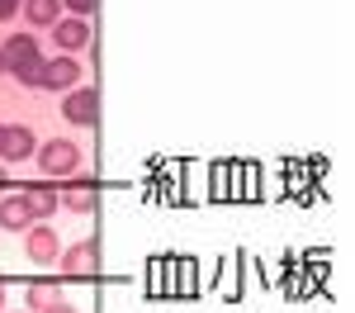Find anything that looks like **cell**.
<instances>
[{"label":"cell","instance_id":"obj_1","mask_svg":"<svg viewBox=\"0 0 355 313\" xmlns=\"http://www.w3.org/2000/svg\"><path fill=\"white\" fill-rule=\"evenodd\" d=\"M0 57H5V71L24 85H38V71H43V53H38V38L33 33H10L0 43Z\"/></svg>","mask_w":355,"mask_h":313},{"label":"cell","instance_id":"obj_2","mask_svg":"<svg viewBox=\"0 0 355 313\" xmlns=\"http://www.w3.org/2000/svg\"><path fill=\"white\" fill-rule=\"evenodd\" d=\"M38 167L48 171L53 180H76V171H81V147L71 138H53V142H43L38 152Z\"/></svg>","mask_w":355,"mask_h":313},{"label":"cell","instance_id":"obj_3","mask_svg":"<svg viewBox=\"0 0 355 313\" xmlns=\"http://www.w3.org/2000/svg\"><path fill=\"white\" fill-rule=\"evenodd\" d=\"M57 261H62V276H67V280H90V276L100 271V237H85L76 247L57 252Z\"/></svg>","mask_w":355,"mask_h":313},{"label":"cell","instance_id":"obj_4","mask_svg":"<svg viewBox=\"0 0 355 313\" xmlns=\"http://www.w3.org/2000/svg\"><path fill=\"white\" fill-rule=\"evenodd\" d=\"M24 252H28V261H38V266H53L57 252H62V237H57L48 223H28L24 228Z\"/></svg>","mask_w":355,"mask_h":313},{"label":"cell","instance_id":"obj_5","mask_svg":"<svg viewBox=\"0 0 355 313\" xmlns=\"http://www.w3.org/2000/svg\"><path fill=\"white\" fill-rule=\"evenodd\" d=\"M76 81H81V62L67 57V53L43 62V71H38V85L43 90H76Z\"/></svg>","mask_w":355,"mask_h":313},{"label":"cell","instance_id":"obj_6","mask_svg":"<svg viewBox=\"0 0 355 313\" xmlns=\"http://www.w3.org/2000/svg\"><path fill=\"white\" fill-rule=\"evenodd\" d=\"M62 119H71V124H95L100 119V90H90V85H76V90H67V100H62Z\"/></svg>","mask_w":355,"mask_h":313},{"label":"cell","instance_id":"obj_7","mask_svg":"<svg viewBox=\"0 0 355 313\" xmlns=\"http://www.w3.org/2000/svg\"><path fill=\"white\" fill-rule=\"evenodd\" d=\"M62 209H71V214H95V204H100V185L95 180H71L62 195H57Z\"/></svg>","mask_w":355,"mask_h":313},{"label":"cell","instance_id":"obj_8","mask_svg":"<svg viewBox=\"0 0 355 313\" xmlns=\"http://www.w3.org/2000/svg\"><path fill=\"white\" fill-rule=\"evenodd\" d=\"M53 43L67 57L81 53L85 43H90V24H85V19H76V15H71V19H57V24H53Z\"/></svg>","mask_w":355,"mask_h":313},{"label":"cell","instance_id":"obj_9","mask_svg":"<svg viewBox=\"0 0 355 313\" xmlns=\"http://www.w3.org/2000/svg\"><path fill=\"white\" fill-rule=\"evenodd\" d=\"M38 152V138L28 133L24 124H15V128H5V138H0V162H24Z\"/></svg>","mask_w":355,"mask_h":313},{"label":"cell","instance_id":"obj_10","mask_svg":"<svg viewBox=\"0 0 355 313\" xmlns=\"http://www.w3.org/2000/svg\"><path fill=\"white\" fill-rule=\"evenodd\" d=\"M28 223H33V214H28L24 195H5L0 199V228H5V232H24Z\"/></svg>","mask_w":355,"mask_h":313},{"label":"cell","instance_id":"obj_11","mask_svg":"<svg viewBox=\"0 0 355 313\" xmlns=\"http://www.w3.org/2000/svg\"><path fill=\"white\" fill-rule=\"evenodd\" d=\"M19 195H24L33 223H43V219H53V214H57V190H48V185H24Z\"/></svg>","mask_w":355,"mask_h":313},{"label":"cell","instance_id":"obj_12","mask_svg":"<svg viewBox=\"0 0 355 313\" xmlns=\"http://www.w3.org/2000/svg\"><path fill=\"white\" fill-rule=\"evenodd\" d=\"M19 10H24L28 24H43V28H53L62 19V0H24Z\"/></svg>","mask_w":355,"mask_h":313},{"label":"cell","instance_id":"obj_13","mask_svg":"<svg viewBox=\"0 0 355 313\" xmlns=\"http://www.w3.org/2000/svg\"><path fill=\"white\" fill-rule=\"evenodd\" d=\"M57 299H62V289H57V285H48V280H33L28 285V294H24V304L28 309H48V304H57Z\"/></svg>","mask_w":355,"mask_h":313},{"label":"cell","instance_id":"obj_14","mask_svg":"<svg viewBox=\"0 0 355 313\" xmlns=\"http://www.w3.org/2000/svg\"><path fill=\"white\" fill-rule=\"evenodd\" d=\"M62 5H71V15H76V19H85V15L100 5V0H62Z\"/></svg>","mask_w":355,"mask_h":313},{"label":"cell","instance_id":"obj_15","mask_svg":"<svg viewBox=\"0 0 355 313\" xmlns=\"http://www.w3.org/2000/svg\"><path fill=\"white\" fill-rule=\"evenodd\" d=\"M19 5H24V0H0V24H5V19H15V15H19Z\"/></svg>","mask_w":355,"mask_h":313},{"label":"cell","instance_id":"obj_16","mask_svg":"<svg viewBox=\"0 0 355 313\" xmlns=\"http://www.w3.org/2000/svg\"><path fill=\"white\" fill-rule=\"evenodd\" d=\"M43 313H76V309H71L67 299H57V304H48V309H43Z\"/></svg>","mask_w":355,"mask_h":313},{"label":"cell","instance_id":"obj_17","mask_svg":"<svg viewBox=\"0 0 355 313\" xmlns=\"http://www.w3.org/2000/svg\"><path fill=\"white\" fill-rule=\"evenodd\" d=\"M0 313H5V280H0Z\"/></svg>","mask_w":355,"mask_h":313},{"label":"cell","instance_id":"obj_18","mask_svg":"<svg viewBox=\"0 0 355 313\" xmlns=\"http://www.w3.org/2000/svg\"><path fill=\"white\" fill-rule=\"evenodd\" d=\"M0 185H5V167H0Z\"/></svg>","mask_w":355,"mask_h":313},{"label":"cell","instance_id":"obj_19","mask_svg":"<svg viewBox=\"0 0 355 313\" xmlns=\"http://www.w3.org/2000/svg\"><path fill=\"white\" fill-rule=\"evenodd\" d=\"M0 71H5V57H0Z\"/></svg>","mask_w":355,"mask_h":313},{"label":"cell","instance_id":"obj_20","mask_svg":"<svg viewBox=\"0 0 355 313\" xmlns=\"http://www.w3.org/2000/svg\"><path fill=\"white\" fill-rule=\"evenodd\" d=\"M0 138H5V124H0Z\"/></svg>","mask_w":355,"mask_h":313},{"label":"cell","instance_id":"obj_21","mask_svg":"<svg viewBox=\"0 0 355 313\" xmlns=\"http://www.w3.org/2000/svg\"><path fill=\"white\" fill-rule=\"evenodd\" d=\"M24 313H28V309H24Z\"/></svg>","mask_w":355,"mask_h":313}]
</instances>
